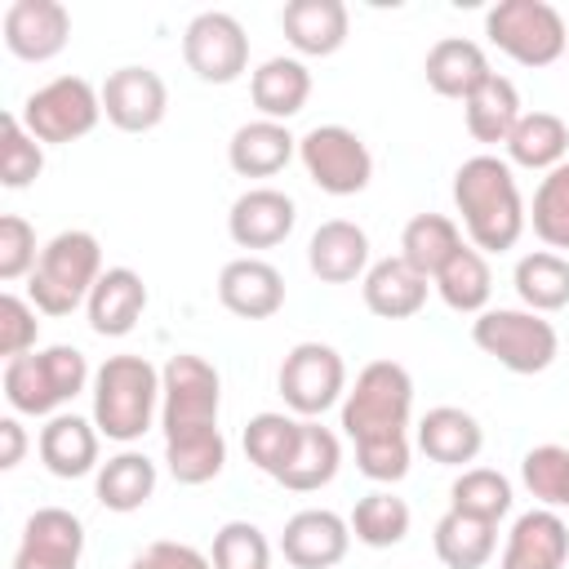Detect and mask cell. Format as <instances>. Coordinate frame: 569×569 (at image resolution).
I'll return each mask as SVG.
<instances>
[{
  "label": "cell",
  "mask_w": 569,
  "mask_h": 569,
  "mask_svg": "<svg viewBox=\"0 0 569 569\" xmlns=\"http://www.w3.org/2000/svg\"><path fill=\"white\" fill-rule=\"evenodd\" d=\"M453 204L462 213V231H467V244L480 249V253H507L516 249L525 222H529V209L520 200V187H516V173L502 156H471L458 164L453 173Z\"/></svg>",
  "instance_id": "cell-1"
},
{
  "label": "cell",
  "mask_w": 569,
  "mask_h": 569,
  "mask_svg": "<svg viewBox=\"0 0 569 569\" xmlns=\"http://www.w3.org/2000/svg\"><path fill=\"white\" fill-rule=\"evenodd\" d=\"M93 422L107 440L133 445L160 413V369L147 356H107L93 369Z\"/></svg>",
  "instance_id": "cell-2"
},
{
  "label": "cell",
  "mask_w": 569,
  "mask_h": 569,
  "mask_svg": "<svg viewBox=\"0 0 569 569\" xmlns=\"http://www.w3.org/2000/svg\"><path fill=\"white\" fill-rule=\"evenodd\" d=\"M84 387H93V373H89V360L80 347L53 342V347L27 351L18 360H4V400L13 413L53 418Z\"/></svg>",
  "instance_id": "cell-3"
},
{
  "label": "cell",
  "mask_w": 569,
  "mask_h": 569,
  "mask_svg": "<svg viewBox=\"0 0 569 569\" xmlns=\"http://www.w3.org/2000/svg\"><path fill=\"white\" fill-rule=\"evenodd\" d=\"M102 276V244L93 231H58L49 244H40V262L27 276V298L40 316H71L89 302L93 284Z\"/></svg>",
  "instance_id": "cell-4"
},
{
  "label": "cell",
  "mask_w": 569,
  "mask_h": 569,
  "mask_svg": "<svg viewBox=\"0 0 569 569\" xmlns=\"http://www.w3.org/2000/svg\"><path fill=\"white\" fill-rule=\"evenodd\" d=\"M413 418V378L400 360H369L342 396V431L347 440L409 436Z\"/></svg>",
  "instance_id": "cell-5"
},
{
  "label": "cell",
  "mask_w": 569,
  "mask_h": 569,
  "mask_svg": "<svg viewBox=\"0 0 569 569\" xmlns=\"http://www.w3.org/2000/svg\"><path fill=\"white\" fill-rule=\"evenodd\" d=\"M471 342L493 356L507 373H542L556 365L560 356V333L547 316L529 311V307H489L471 320Z\"/></svg>",
  "instance_id": "cell-6"
},
{
  "label": "cell",
  "mask_w": 569,
  "mask_h": 569,
  "mask_svg": "<svg viewBox=\"0 0 569 569\" xmlns=\"http://www.w3.org/2000/svg\"><path fill=\"white\" fill-rule=\"evenodd\" d=\"M218 405H222V378L204 356L178 351L164 360V369H160V431H164V440L213 431Z\"/></svg>",
  "instance_id": "cell-7"
},
{
  "label": "cell",
  "mask_w": 569,
  "mask_h": 569,
  "mask_svg": "<svg viewBox=\"0 0 569 569\" xmlns=\"http://www.w3.org/2000/svg\"><path fill=\"white\" fill-rule=\"evenodd\" d=\"M485 36L520 67H551L569 49V27L547 0H498L485 13Z\"/></svg>",
  "instance_id": "cell-8"
},
{
  "label": "cell",
  "mask_w": 569,
  "mask_h": 569,
  "mask_svg": "<svg viewBox=\"0 0 569 569\" xmlns=\"http://www.w3.org/2000/svg\"><path fill=\"white\" fill-rule=\"evenodd\" d=\"M18 116L36 142H76L102 120V89H93L84 76H53L36 93H27Z\"/></svg>",
  "instance_id": "cell-9"
},
{
  "label": "cell",
  "mask_w": 569,
  "mask_h": 569,
  "mask_svg": "<svg viewBox=\"0 0 569 569\" xmlns=\"http://www.w3.org/2000/svg\"><path fill=\"white\" fill-rule=\"evenodd\" d=\"M298 160L325 196H360L373 178V156L365 138L347 124H316L298 138Z\"/></svg>",
  "instance_id": "cell-10"
},
{
  "label": "cell",
  "mask_w": 569,
  "mask_h": 569,
  "mask_svg": "<svg viewBox=\"0 0 569 569\" xmlns=\"http://www.w3.org/2000/svg\"><path fill=\"white\" fill-rule=\"evenodd\" d=\"M276 387L298 418H320L347 396V365L329 342H298L280 360Z\"/></svg>",
  "instance_id": "cell-11"
},
{
  "label": "cell",
  "mask_w": 569,
  "mask_h": 569,
  "mask_svg": "<svg viewBox=\"0 0 569 569\" xmlns=\"http://www.w3.org/2000/svg\"><path fill=\"white\" fill-rule=\"evenodd\" d=\"M182 62L204 84H236L249 71V36L236 13L204 9L182 31Z\"/></svg>",
  "instance_id": "cell-12"
},
{
  "label": "cell",
  "mask_w": 569,
  "mask_h": 569,
  "mask_svg": "<svg viewBox=\"0 0 569 569\" xmlns=\"http://www.w3.org/2000/svg\"><path fill=\"white\" fill-rule=\"evenodd\" d=\"M169 111V84L151 67H116L102 80V116L120 133H147Z\"/></svg>",
  "instance_id": "cell-13"
},
{
  "label": "cell",
  "mask_w": 569,
  "mask_h": 569,
  "mask_svg": "<svg viewBox=\"0 0 569 569\" xmlns=\"http://www.w3.org/2000/svg\"><path fill=\"white\" fill-rule=\"evenodd\" d=\"M84 556V520L67 507H40L27 516L13 569H80Z\"/></svg>",
  "instance_id": "cell-14"
},
{
  "label": "cell",
  "mask_w": 569,
  "mask_h": 569,
  "mask_svg": "<svg viewBox=\"0 0 569 569\" xmlns=\"http://www.w3.org/2000/svg\"><path fill=\"white\" fill-rule=\"evenodd\" d=\"M4 49L22 62H49L71 40V13L58 0H13L0 18Z\"/></svg>",
  "instance_id": "cell-15"
},
{
  "label": "cell",
  "mask_w": 569,
  "mask_h": 569,
  "mask_svg": "<svg viewBox=\"0 0 569 569\" xmlns=\"http://www.w3.org/2000/svg\"><path fill=\"white\" fill-rule=\"evenodd\" d=\"M351 547V525L329 507H307L284 520L280 551L293 569H333Z\"/></svg>",
  "instance_id": "cell-16"
},
{
  "label": "cell",
  "mask_w": 569,
  "mask_h": 569,
  "mask_svg": "<svg viewBox=\"0 0 569 569\" xmlns=\"http://www.w3.org/2000/svg\"><path fill=\"white\" fill-rule=\"evenodd\" d=\"M293 222H298V204L280 187H249L244 196L231 200L227 213V231L240 249H276L289 240Z\"/></svg>",
  "instance_id": "cell-17"
},
{
  "label": "cell",
  "mask_w": 569,
  "mask_h": 569,
  "mask_svg": "<svg viewBox=\"0 0 569 569\" xmlns=\"http://www.w3.org/2000/svg\"><path fill=\"white\" fill-rule=\"evenodd\" d=\"M218 302L240 320H271L284 307V276L267 258H231L218 271Z\"/></svg>",
  "instance_id": "cell-18"
},
{
  "label": "cell",
  "mask_w": 569,
  "mask_h": 569,
  "mask_svg": "<svg viewBox=\"0 0 569 569\" xmlns=\"http://www.w3.org/2000/svg\"><path fill=\"white\" fill-rule=\"evenodd\" d=\"M569 560V525L551 507H533L511 520L498 569H565Z\"/></svg>",
  "instance_id": "cell-19"
},
{
  "label": "cell",
  "mask_w": 569,
  "mask_h": 569,
  "mask_svg": "<svg viewBox=\"0 0 569 569\" xmlns=\"http://www.w3.org/2000/svg\"><path fill=\"white\" fill-rule=\"evenodd\" d=\"M307 267L325 284H351L369 271V236L351 218H329L307 240Z\"/></svg>",
  "instance_id": "cell-20"
},
{
  "label": "cell",
  "mask_w": 569,
  "mask_h": 569,
  "mask_svg": "<svg viewBox=\"0 0 569 569\" xmlns=\"http://www.w3.org/2000/svg\"><path fill=\"white\" fill-rule=\"evenodd\" d=\"M98 422L93 418H80V413H53L44 427H40V462L49 476L58 480H80L89 471H98Z\"/></svg>",
  "instance_id": "cell-21"
},
{
  "label": "cell",
  "mask_w": 569,
  "mask_h": 569,
  "mask_svg": "<svg viewBox=\"0 0 569 569\" xmlns=\"http://www.w3.org/2000/svg\"><path fill=\"white\" fill-rule=\"evenodd\" d=\"M427 293H431V280H422L400 253L369 262V271L360 280V298H365V307L378 320H409V316H418L427 307Z\"/></svg>",
  "instance_id": "cell-22"
},
{
  "label": "cell",
  "mask_w": 569,
  "mask_h": 569,
  "mask_svg": "<svg viewBox=\"0 0 569 569\" xmlns=\"http://www.w3.org/2000/svg\"><path fill=\"white\" fill-rule=\"evenodd\" d=\"M89 311V329L98 338H124L133 333V325L142 320L147 311V284L133 267H107L84 302Z\"/></svg>",
  "instance_id": "cell-23"
},
{
  "label": "cell",
  "mask_w": 569,
  "mask_h": 569,
  "mask_svg": "<svg viewBox=\"0 0 569 569\" xmlns=\"http://www.w3.org/2000/svg\"><path fill=\"white\" fill-rule=\"evenodd\" d=\"M347 4L342 0H289L280 9V31L302 58H329L347 44Z\"/></svg>",
  "instance_id": "cell-24"
},
{
  "label": "cell",
  "mask_w": 569,
  "mask_h": 569,
  "mask_svg": "<svg viewBox=\"0 0 569 569\" xmlns=\"http://www.w3.org/2000/svg\"><path fill=\"white\" fill-rule=\"evenodd\" d=\"M418 449L440 467H462L476 462V453L485 449V427L458 405H436L418 422Z\"/></svg>",
  "instance_id": "cell-25"
},
{
  "label": "cell",
  "mask_w": 569,
  "mask_h": 569,
  "mask_svg": "<svg viewBox=\"0 0 569 569\" xmlns=\"http://www.w3.org/2000/svg\"><path fill=\"white\" fill-rule=\"evenodd\" d=\"M422 71H427V84H431L440 98H458V102H467V98L493 76L485 49H480L476 40H467V36H445V40H436V44L427 49Z\"/></svg>",
  "instance_id": "cell-26"
},
{
  "label": "cell",
  "mask_w": 569,
  "mask_h": 569,
  "mask_svg": "<svg viewBox=\"0 0 569 569\" xmlns=\"http://www.w3.org/2000/svg\"><path fill=\"white\" fill-rule=\"evenodd\" d=\"M298 156V138L289 133V124L280 120H249L231 133L227 142V164L240 173V178H271L280 173L289 160Z\"/></svg>",
  "instance_id": "cell-27"
},
{
  "label": "cell",
  "mask_w": 569,
  "mask_h": 569,
  "mask_svg": "<svg viewBox=\"0 0 569 569\" xmlns=\"http://www.w3.org/2000/svg\"><path fill=\"white\" fill-rule=\"evenodd\" d=\"M249 98L258 107L262 120H293L307 98H311V71L302 58H267L253 76H249Z\"/></svg>",
  "instance_id": "cell-28"
},
{
  "label": "cell",
  "mask_w": 569,
  "mask_h": 569,
  "mask_svg": "<svg viewBox=\"0 0 569 569\" xmlns=\"http://www.w3.org/2000/svg\"><path fill=\"white\" fill-rule=\"evenodd\" d=\"M342 467V445L329 427H320L316 418H302V436L298 449L289 458V467L276 476V485H284L289 493H316L325 489Z\"/></svg>",
  "instance_id": "cell-29"
},
{
  "label": "cell",
  "mask_w": 569,
  "mask_h": 569,
  "mask_svg": "<svg viewBox=\"0 0 569 569\" xmlns=\"http://www.w3.org/2000/svg\"><path fill=\"white\" fill-rule=\"evenodd\" d=\"M156 462L147 458V453H138V449H120L116 458H107L102 467H98V485H93V493H98V502L107 507V511H116V516H129V511H142L147 502H151V493H156Z\"/></svg>",
  "instance_id": "cell-30"
},
{
  "label": "cell",
  "mask_w": 569,
  "mask_h": 569,
  "mask_svg": "<svg viewBox=\"0 0 569 569\" xmlns=\"http://www.w3.org/2000/svg\"><path fill=\"white\" fill-rule=\"evenodd\" d=\"M502 147H507V164L551 173L556 164L569 160V124L556 111H525Z\"/></svg>",
  "instance_id": "cell-31"
},
{
  "label": "cell",
  "mask_w": 569,
  "mask_h": 569,
  "mask_svg": "<svg viewBox=\"0 0 569 569\" xmlns=\"http://www.w3.org/2000/svg\"><path fill=\"white\" fill-rule=\"evenodd\" d=\"M520 89L507 80V76H489L467 102H462V120H467V133L485 147H498L511 138V129L520 124Z\"/></svg>",
  "instance_id": "cell-32"
},
{
  "label": "cell",
  "mask_w": 569,
  "mask_h": 569,
  "mask_svg": "<svg viewBox=\"0 0 569 569\" xmlns=\"http://www.w3.org/2000/svg\"><path fill=\"white\" fill-rule=\"evenodd\" d=\"M431 289L440 293V302L458 316H480L489 311V293H493V271H489V258L471 244H462L445 267L440 276L431 280Z\"/></svg>",
  "instance_id": "cell-33"
},
{
  "label": "cell",
  "mask_w": 569,
  "mask_h": 569,
  "mask_svg": "<svg viewBox=\"0 0 569 569\" xmlns=\"http://www.w3.org/2000/svg\"><path fill=\"white\" fill-rule=\"evenodd\" d=\"M431 547L445 569H485L498 551V525L471 520L462 511H445L431 529Z\"/></svg>",
  "instance_id": "cell-34"
},
{
  "label": "cell",
  "mask_w": 569,
  "mask_h": 569,
  "mask_svg": "<svg viewBox=\"0 0 569 569\" xmlns=\"http://www.w3.org/2000/svg\"><path fill=\"white\" fill-rule=\"evenodd\" d=\"M462 244H467V240H462L458 222L445 218V213H413V218L405 222V231H400V258H405L422 280H436L440 267H445Z\"/></svg>",
  "instance_id": "cell-35"
},
{
  "label": "cell",
  "mask_w": 569,
  "mask_h": 569,
  "mask_svg": "<svg viewBox=\"0 0 569 569\" xmlns=\"http://www.w3.org/2000/svg\"><path fill=\"white\" fill-rule=\"evenodd\" d=\"M516 293L529 311L547 316V311H560L569 307V258L551 253V249H533L516 262Z\"/></svg>",
  "instance_id": "cell-36"
},
{
  "label": "cell",
  "mask_w": 569,
  "mask_h": 569,
  "mask_svg": "<svg viewBox=\"0 0 569 569\" xmlns=\"http://www.w3.org/2000/svg\"><path fill=\"white\" fill-rule=\"evenodd\" d=\"M409 502L396 498L391 489H373L365 493L356 507H351V538L373 547V551H387V547H400L409 538Z\"/></svg>",
  "instance_id": "cell-37"
},
{
  "label": "cell",
  "mask_w": 569,
  "mask_h": 569,
  "mask_svg": "<svg viewBox=\"0 0 569 569\" xmlns=\"http://www.w3.org/2000/svg\"><path fill=\"white\" fill-rule=\"evenodd\" d=\"M298 436H302V418L267 409V413H253V418L244 422V453H249V462H253L262 476L276 480V476L289 467V458H293V449H298Z\"/></svg>",
  "instance_id": "cell-38"
},
{
  "label": "cell",
  "mask_w": 569,
  "mask_h": 569,
  "mask_svg": "<svg viewBox=\"0 0 569 569\" xmlns=\"http://www.w3.org/2000/svg\"><path fill=\"white\" fill-rule=\"evenodd\" d=\"M449 511H462L471 520L498 525L511 511V480L493 467H467L453 485H449Z\"/></svg>",
  "instance_id": "cell-39"
},
{
  "label": "cell",
  "mask_w": 569,
  "mask_h": 569,
  "mask_svg": "<svg viewBox=\"0 0 569 569\" xmlns=\"http://www.w3.org/2000/svg\"><path fill=\"white\" fill-rule=\"evenodd\" d=\"M164 462H169V476H173L178 485H209V480L222 476V467H227L222 427L164 440Z\"/></svg>",
  "instance_id": "cell-40"
},
{
  "label": "cell",
  "mask_w": 569,
  "mask_h": 569,
  "mask_svg": "<svg viewBox=\"0 0 569 569\" xmlns=\"http://www.w3.org/2000/svg\"><path fill=\"white\" fill-rule=\"evenodd\" d=\"M529 222H533V236L551 253L569 249V160L556 164L551 173H542V182L533 191V204H529Z\"/></svg>",
  "instance_id": "cell-41"
},
{
  "label": "cell",
  "mask_w": 569,
  "mask_h": 569,
  "mask_svg": "<svg viewBox=\"0 0 569 569\" xmlns=\"http://www.w3.org/2000/svg\"><path fill=\"white\" fill-rule=\"evenodd\" d=\"M44 173V142H36L18 111H4L0 120V182L9 191L31 187Z\"/></svg>",
  "instance_id": "cell-42"
},
{
  "label": "cell",
  "mask_w": 569,
  "mask_h": 569,
  "mask_svg": "<svg viewBox=\"0 0 569 569\" xmlns=\"http://www.w3.org/2000/svg\"><path fill=\"white\" fill-rule=\"evenodd\" d=\"M213 569H271V542L253 520H227L209 547Z\"/></svg>",
  "instance_id": "cell-43"
},
{
  "label": "cell",
  "mask_w": 569,
  "mask_h": 569,
  "mask_svg": "<svg viewBox=\"0 0 569 569\" xmlns=\"http://www.w3.org/2000/svg\"><path fill=\"white\" fill-rule=\"evenodd\" d=\"M520 480L538 498V507H560L565 480H569V449L565 445H538L520 458Z\"/></svg>",
  "instance_id": "cell-44"
},
{
  "label": "cell",
  "mask_w": 569,
  "mask_h": 569,
  "mask_svg": "<svg viewBox=\"0 0 569 569\" xmlns=\"http://www.w3.org/2000/svg\"><path fill=\"white\" fill-rule=\"evenodd\" d=\"M356 467L373 485H396L409 476V436H378V440H356Z\"/></svg>",
  "instance_id": "cell-45"
},
{
  "label": "cell",
  "mask_w": 569,
  "mask_h": 569,
  "mask_svg": "<svg viewBox=\"0 0 569 569\" xmlns=\"http://www.w3.org/2000/svg\"><path fill=\"white\" fill-rule=\"evenodd\" d=\"M40 262V249H36V227L22 218V213H4L0 218V280H22L31 276Z\"/></svg>",
  "instance_id": "cell-46"
},
{
  "label": "cell",
  "mask_w": 569,
  "mask_h": 569,
  "mask_svg": "<svg viewBox=\"0 0 569 569\" xmlns=\"http://www.w3.org/2000/svg\"><path fill=\"white\" fill-rule=\"evenodd\" d=\"M36 302L31 298H18V293H0V356L4 360H18L27 351H36V338H40V320H36Z\"/></svg>",
  "instance_id": "cell-47"
},
{
  "label": "cell",
  "mask_w": 569,
  "mask_h": 569,
  "mask_svg": "<svg viewBox=\"0 0 569 569\" xmlns=\"http://www.w3.org/2000/svg\"><path fill=\"white\" fill-rule=\"evenodd\" d=\"M129 569H213V560L204 551H196L191 542H173V538H160V542H147Z\"/></svg>",
  "instance_id": "cell-48"
},
{
  "label": "cell",
  "mask_w": 569,
  "mask_h": 569,
  "mask_svg": "<svg viewBox=\"0 0 569 569\" xmlns=\"http://www.w3.org/2000/svg\"><path fill=\"white\" fill-rule=\"evenodd\" d=\"M22 453H27V431H22V422L9 413V418H0V467L13 471V467L22 462Z\"/></svg>",
  "instance_id": "cell-49"
},
{
  "label": "cell",
  "mask_w": 569,
  "mask_h": 569,
  "mask_svg": "<svg viewBox=\"0 0 569 569\" xmlns=\"http://www.w3.org/2000/svg\"><path fill=\"white\" fill-rule=\"evenodd\" d=\"M560 507H569V480H565V498H560Z\"/></svg>",
  "instance_id": "cell-50"
},
{
  "label": "cell",
  "mask_w": 569,
  "mask_h": 569,
  "mask_svg": "<svg viewBox=\"0 0 569 569\" xmlns=\"http://www.w3.org/2000/svg\"><path fill=\"white\" fill-rule=\"evenodd\" d=\"M565 53H569V49H565Z\"/></svg>",
  "instance_id": "cell-51"
}]
</instances>
